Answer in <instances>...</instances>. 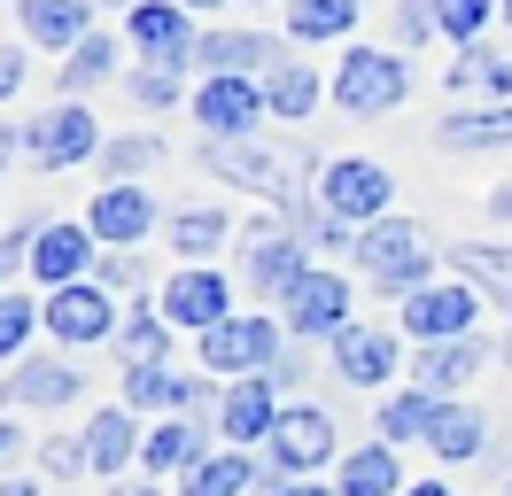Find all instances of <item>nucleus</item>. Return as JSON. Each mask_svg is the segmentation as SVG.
Segmentation results:
<instances>
[{"label": "nucleus", "instance_id": "1", "mask_svg": "<svg viewBox=\"0 0 512 496\" xmlns=\"http://www.w3.org/2000/svg\"><path fill=\"white\" fill-rule=\"evenodd\" d=\"M357 272L373 279V287H388V295L427 287V272H435V241H427V225H412V217H381V225H365V233H357Z\"/></svg>", "mask_w": 512, "mask_h": 496}, {"label": "nucleus", "instance_id": "2", "mask_svg": "<svg viewBox=\"0 0 512 496\" xmlns=\"http://www.w3.org/2000/svg\"><path fill=\"white\" fill-rule=\"evenodd\" d=\"M404 93H412V62L404 55H388V47H350L342 70H334V86H326V101L350 109V117H388Z\"/></svg>", "mask_w": 512, "mask_h": 496}, {"label": "nucleus", "instance_id": "3", "mask_svg": "<svg viewBox=\"0 0 512 496\" xmlns=\"http://www.w3.org/2000/svg\"><path fill=\"white\" fill-rule=\"evenodd\" d=\"M280 365V326L264 310H233L225 326L202 334V372H225V380H249V372Z\"/></svg>", "mask_w": 512, "mask_h": 496}, {"label": "nucleus", "instance_id": "4", "mask_svg": "<svg viewBox=\"0 0 512 496\" xmlns=\"http://www.w3.org/2000/svg\"><path fill=\"white\" fill-rule=\"evenodd\" d=\"M388 194H396V179H388L373 155H342V163L319 171V210H334L342 225H381Z\"/></svg>", "mask_w": 512, "mask_h": 496}, {"label": "nucleus", "instance_id": "5", "mask_svg": "<svg viewBox=\"0 0 512 496\" xmlns=\"http://www.w3.org/2000/svg\"><path fill=\"white\" fill-rule=\"evenodd\" d=\"M47 334L70 341V349H94V341H117V287H101V279H78V287H55L47 295Z\"/></svg>", "mask_w": 512, "mask_h": 496}, {"label": "nucleus", "instance_id": "6", "mask_svg": "<svg viewBox=\"0 0 512 496\" xmlns=\"http://www.w3.org/2000/svg\"><path fill=\"white\" fill-rule=\"evenodd\" d=\"M280 326L303 334V341H334L350 326V279L342 272H303L288 295H280Z\"/></svg>", "mask_w": 512, "mask_h": 496}, {"label": "nucleus", "instance_id": "7", "mask_svg": "<svg viewBox=\"0 0 512 496\" xmlns=\"http://www.w3.org/2000/svg\"><path fill=\"white\" fill-rule=\"evenodd\" d=\"M156 310L171 326H187V334H210V326L233 318V287H225V272H210V264H179V272L163 279Z\"/></svg>", "mask_w": 512, "mask_h": 496}, {"label": "nucleus", "instance_id": "8", "mask_svg": "<svg viewBox=\"0 0 512 496\" xmlns=\"http://www.w3.org/2000/svg\"><path fill=\"white\" fill-rule=\"evenodd\" d=\"M8 148H32L39 171H70V163L101 155V124H94V109L63 101L55 117H32V140H24V132H8Z\"/></svg>", "mask_w": 512, "mask_h": 496}, {"label": "nucleus", "instance_id": "9", "mask_svg": "<svg viewBox=\"0 0 512 496\" xmlns=\"http://www.w3.org/2000/svg\"><path fill=\"white\" fill-rule=\"evenodd\" d=\"M264 450H272V481H303L311 465L334 458V419H326L319 403H288Z\"/></svg>", "mask_w": 512, "mask_h": 496}, {"label": "nucleus", "instance_id": "10", "mask_svg": "<svg viewBox=\"0 0 512 496\" xmlns=\"http://www.w3.org/2000/svg\"><path fill=\"white\" fill-rule=\"evenodd\" d=\"M86 233H94L101 248H140L148 233H156V194H148L140 179H109V186H94Z\"/></svg>", "mask_w": 512, "mask_h": 496}, {"label": "nucleus", "instance_id": "11", "mask_svg": "<svg viewBox=\"0 0 512 496\" xmlns=\"http://www.w3.org/2000/svg\"><path fill=\"white\" fill-rule=\"evenodd\" d=\"M474 318H481L474 279H450V287H412V295H404V334H412V341H458V334H474Z\"/></svg>", "mask_w": 512, "mask_h": 496}, {"label": "nucleus", "instance_id": "12", "mask_svg": "<svg viewBox=\"0 0 512 496\" xmlns=\"http://www.w3.org/2000/svg\"><path fill=\"white\" fill-rule=\"evenodd\" d=\"M272 427H280V388H272V372H249V380H233L218 396V434L233 450L272 442Z\"/></svg>", "mask_w": 512, "mask_h": 496}, {"label": "nucleus", "instance_id": "13", "mask_svg": "<svg viewBox=\"0 0 512 496\" xmlns=\"http://www.w3.org/2000/svg\"><path fill=\"white\" fill-rule=\"evenodd\" d=\"M264 109H272L264 78H202V93H194V117L210 124V140H249Z\"/></svg>", "mask_w": 512, "mask_h": 496}, {"label": "nucleus", "instance_id": "14", "mask_svg": "<svg viewBox=\"0 0 512 496\" xmlns=\"http://www.w3.org/2000/svg\"><path fill=\"white\" fill-rule=\"evenodd\" d=\"M125 31H132V47L148 62H194V24H187V0H132L125 8Z\"/></svg>", "mask_w": 512, "mask_h": 496}, {"label": "nucleus", "instance_id": "15", "mask_svg": "<svg viewBox=\"0 0 512 496\" xmlns=\"http://www.w3.org/2000/svg\"><path fill=\"white\" fill-rule=\"evenodd\" d=\"M194 62L210 70V78H256V70H280V39H264V31H202L194 39Z\"/></svg>", "mask_w": 512, "mask_h": 496}, {"label": "nucleus", "instance_id": "16", "mask_svg": "<svg viewBox=\"0 0 512 496\" xmlns=\"http://www.w3.org/2000/svg\"><path fill=\"white\" fill-rule=\"evenodd\" d=\"M489 365V349H481L474 334H458V341H419V357H412V380L427 388V396H458L474 372Z\"/></svg>", "mask_w": 512, "mask_h": 496}, {"label": "nucleus", "instance_id": "17", "mask_svg": "<svg viewBox=\"0 0 512 496\" xmlns=\"http://www.w3.org/2000/svg\"><path fill=\"white\" fill-rule=\"evenodd\" d=\"M86 272H94V233H86V225H39L32 279H47V287H78Z\"/></svg>", "mask_w": 512, "mask_h": 496}, {"label": "nucleus", "instance_id": "18", "mask_svg": "<svg viewBox=\"0 0 512 496\" xmlns=\"http://www.w3.org/2000/svg\"><path fill=\"white\" fill-rule=\"evenodd\" d=\"M303 233H280V225H264V233H256L249 241V264H241V272H249V287L256 295H288L295 279L311 272V264H303Z\"/></svg>", "mask_w": 512, "mask_h": 496}, {"label": "nucleus", "instance_id": "19", "mask_svg": "<svg viewBox=\"0 0 512 496\" xmlns=\"http://www.w3.org/2000/svg\"><path fill=\"white\" fill-rule=\"evenodd\" d=\"M334 372H342L350 388H381L388 372H396V334H381V326H342V334H334Z\"/></svg>", "mask_w": 512, "mask_h": 496}, {"label": "nucleus", "instance_id": "20", "mask_svg": "<svg viewBox=\"0 0 512 496\" xmlns=\"http://www.w3.org/2000/svg\"><path fill=\"white\" fill-rule=\"evenodd\" d=\"M202 458H210V427L187 419V411H179V419H156L148 442H140V465H148V473H194Z\"/></svg>", "mask_w": 512, "mask_h": 496}, {"label": "nucleus", "instance_id": "21", "mask_svg": "<svg viewBox=\"0 0 512 496\" xmlns=\"http://www.w3.org/2000/svg\"><path fill=\"white\" fill-rule=\"evenodd\" d=\"M78 365H63V357H16V372H8V396L32 403V411H63V403H78Z\"/></svg>", "mask_w": 512, "mask_h": 496}, {"label": "nucleus", "instance_id": "22", "mask_svg": "<svg viewBox=\"0 0 512 496\" xmlns=\"http://www.w3.org/2000/svg\"><path fill=\"white\" fill-rule=\"evenodd\" d=\"M16 24L32 31V47H78L94 31V0H16Z\"/></svg>", "mask_w": 512, "mask_h": 496}, {"label": "nucleus", "instance_id": "23", "mask_svg": "<svg viewBox=\"0 0 512 496\" xmlns=\"http://www.w3.org/2000/svg\"><path fill=\"white\" fill-rule=\"evenodd\" d=\"M202 163H210L218 179L249 186V194H288V171H280V155L249 148V140H210V148H202Z\"/></svg>", "mask_w": 512, "mask_h": 496}, {"label": "nucleus", "instance_id": "24", "mask_svg": "<svg viewBox=\"0 0 512 496\" xmlns=\"http://www.w3.org/2000/svg\"><path fill=\"white\" fill-rule=\"evenodd\" d=\"M435 148H512V101H489V109H450L443 124H435Z\"/></svg>", "mask_w": 512, "mask_h": 496}, {"label": "nucleus", "instance_id": "25", "mask_svg": "<svg viewBox=\"0 0 512 496\" xmlns=\"http://www.w3.org/2000/svg\"><path fill=\"white\" fill-rule=\"evenodd\" d=\"M140 442H148V434L132 427V411H94V427H86V465H94V473H125V465L140 458Z\"/></svg>", "mask_w": 512, "mask_h": 496}, {"label": "nucleus", "instance_id": "26", "mask_svg": "<svg viewBox=\"0 0 512 496\" xmlns=\"http://www.w3.org/2000/svg\"><path fill=\"white\" fill-rule=\"evenodd\" d=\"M342 496H404V473H396V442H365L342 458Z\"/></svg>", "mask_w": 512, "mask_h": 496}, {"label": "nucleus", "instance_id": "27", "mask_svg": "<svg viewBox=\"0 0 512 496\" xmlns=\"http://www.w3.org/2000/svg\"><path fill=\"white\" fill-rule=\"evenodd\" d=\"M319 70L311 62H280V70H264V101H272V117L280 124H303L311 109H319Z\"/></svg>", "mask_w": 512, "mask_h": 496}, {"label": "nucleus", "instance_id": "28", "mask_svg": "<svg viewBox=\"0 0 512 496\" xmlns=\"http://www.w3.org/2000/svg\"><path fill=\"white\" fill-rule=\"evenodd\" d=\"M225 241H233V217L225 210H179L171 217V256H187V264H210Z\"/></svg>", "mask_w": 512, "mask_h": 496}, {"label": "nucleus", "instance_id": "29", "mask_svg": "<svg viewBox=\"0 0 512 496\" xmlns=\"http://www.w3.org/2000/svg\"><path fill=\"white\" fill-rule=\"evenodd\" d=\"M481 411H466V403H443V411H435V427H427V450H435V458L443 465H466V458H481Z\"/></svg>", "mask_w": 512, "mask_h": 496}, {"label": "nucleus", "instance_id": "30", "mask_svg": "<svg viewBox=\"0 0 512 496\" xmlns=\"http://www.w3.org/2000/svg\"><path fill=\"white\" fill-rule=\"evenodd\" d=\"M466 86L489 93V101H505V93H512V62L497 55V47H481V39H474V47H458V62H450V93H466Z\"/></svg>", "mask_w": 512, "mask_h": 496}, {"label": "nucleus", "instance_id": "31", "mask_svg": "<svg viewBox=\"0 0 512 496\" xmlns=\"http://www.w3.org/2000/svg\"><path fill=\"white\" fill-rule=\"evenodd\" d=\"M117 357H125V372L163 365V357H171V318H156V310H132L125 326H117Z\"/></svg>", "mask_w": 512, "mask_h": 496}, {"label": "nucleus", "instance_id": "32", "mask_svg": "<svg viewBox=\"0 0 512 496\" xmlns=\"http://www.w3.org/2000/svg\"><path fill=\"white\" fill-rule=\"evenodd\" d=\"M458 256V279H474L481 295H497V303L512 310V248H489V241H466V248H450Z\"/></svg>", "mask_w": 512, "mask_h": 496}, {"label": "nucleus", "instance_id": "33", "mask_svg": "<svg viewBox=\"0 0 512 496\" xmlns=\"http://www.w3.org/2000/svg\"><path fill=\"white\" fill-rule=\"evenodd\" d=\"M256 489V465L241 458V450H218V458H202L187 473V489L179 496H249Z\"/></svg>", "mask_w": 512, "mask_h": 496}, {"label": "nucleus", "instance_id": "34", "mask_svg": "<svg viewBox=\"0 0 512 496\" xmlns=\"http://www.w3.org/2000/svg\"><path fill=\"white\" fill-rule=\"evenodd\" d=\"M435 411H443V396H427V388H404V396L381 403V442H412V434L435 427Z\"/></svg>", "mask_w": 512, "mask_h": 496}, {"label": "nucleus", "instance_id": "35", "mask_svg": "<svg viewBox=\"0 0 512 496\" xmlns=\"http://www.w3.org/2000/svg\"><path fill=\"white\" fill-rule=\"evenodd\" d=\"M109 62H117V39H109V31H86V39L70 47V62H63V93L78 101L86 86H101V78H109Z\"/></svg>", "mask_w": 512, "mask_h": 496}, {"label": "nucleus", "instance_id": "36", "mask_svg": "<svg viewBox=\"0 0 512 496\" xmlns=\"http://www.w3.org/2000/svg\"><path fill=\"white\" fill-rule=\"evenodd\" d=\"M350 24H357V0H288L295 39H342Z\"/></svg>", "mask_w": 512, "mask_h": 496}, {"label": "nucleus", "instance_id": "37", "mask_svg": "<svg viewBox=\"0 0 512 496\" xmlns=\"http://www.w3.org/2000/svg\"><path fill=\"white\" fill-rule=\"evenodd\" d=\"M435 24H443L458 47H474L481 24H489V0H435Z\"/></svg>", "mask_w": 512, "mask_h": 496}, {"label": "nucleus", "instance_id": "38", "mask_svg": "<svg viewBox=\"0 0 512 496\" xmlns=\"http://www.w3.org/2000/svg\"><path fill=\"white\" fill-rule=\"evenodd\" d=\"M132 101H140V109H171V101H179V70H171V62L132 70Z\"/></svg>", "mask_w": 512, "mask_h": 496}, {"label": "nucleus", "instance_id": "39", "mask_svg": "<svg viewBox=\"0 0 512 496\" xmlns=\"http://www.w3.org/2000/svg\"><path fill=\"white\" fill-rule=\"evenodd\" d=\"M156 155H163V148L140 132V140H109V148H101V163H109V179H132V171H148Z\"/></svg>", "mask_w": 512, "mask_h": 496}, {"label": "nucleus", "instance_id": "40", "mask_svg": "<svg viewBox=\"0 0 512 496\" xmlns=\"http://www.w3.org/2000/svg\"><path fill=\"white\" fill-rule=\"evenodd\" d=\"M24 341H32V303L24 295H0V349H8V365L24 357Z\"/></svg>", "mask_w": 512, "mask_h": 496}, {"label": "nucleus", "instance_id": "41", "mask_svg": "<svg viewBox=\"0 0 512 496\" xmlns=\"http://www.w3.org/2000/svg\"><path fill=\"white\" fill-rule=\"evenodd\" d=\"M435 0H396V39H404V47H419V39H435Z\"/></svg>", "mask_w": 512, "mask_h": 496}, {"label": "nucleus", "instance_id": "42", "mask_svg": "<svg viewBox=\"0 0 512 496\" xmlns=\"http://www.w3.org/2000/svg\"><path fill=\"white\" fill-rule=\"evenodd\" d=\"M47 473H94L86 465V434L78 442H47Z\"/></svg>", "mask_w": 512, "mask_h": 496}, {"label": "nucleus", "instance_id": "43", "mask_svg": "<svg viewBox=\"0 0 512 496\" xmlns=\"http://www.w3.org/2000/svg\"><path fill=\"white\" fill-rule=\"evenodd\" d=\"M101 287H140V256H132V248H109V264H101Z\"/></svg>", "mask_w": 512, "mask_h": 496}, {"label": "nucleus", "instance_id": "44", "mask_svg": "<svg viewBox=\"0 0 512 496\" xmlns=\"http://www.w3.org/2000/svg\"><path fill=\"white\" fill-rule=\"evenodd\" d=\"M0 93H24V47H0Z\"/></svg>", "mask_w": 512, "mask_h": 496}, {"label": "nucleus", "instance_id": "45", "mask_svg": "<svg viewBox=\"0 0 512 496\" xmlns=\"http://www.w3.org/2000/svg\"><path fill=\"white\" fill-rule=\"evenodd\" d=\"M264 496H342V489H319V481H272V473H264Z\"/></svg>", "mask_w": 512, "mask_h": 496}, {"label": "nucleus", "instance_id": "46", "mask_svg": "<svg viewBox=\"0 0 512 496\" xmlns=\"http://www.w3.org/2000/svg\"><path fill=\"white\" fill-rule=\"evenodd\" d=\"M489 210H497V217H512V179L497 186V194H489Z\"/></svg>", "mask_w": 512, "mask_h": 496}, {"label": "nucleus", "instance_id": "47", "mask_svg": "<svg viewBox=\"0 0 512 496\" xmlns=\"http://www.w3.org/2000/svg\"><path fill=\"white\" fill-rule=\"evenodd\" d=\"M404 496H450V489H443V481H412Z\"/></svg>", "mask_w": 512, "mask_h": 496}, {"label": "nucleus", "instance_id": "48", "mask_svg": "<svg viewBox=\"0 0 512 496\" xmlns=\"http://www.w3.org/2000/svg\"><path fill=\"white\" fill-rule=\"evenodd\" d=\"M8 496H32V481H16V473H8Z\"/></svg>", "mask_w": 512, "mask_h": 496}, {"label": "nucleus", "instance_id": "49", "mask_svg": "<svg viewBox=\"0 0 512 496\" xmlns=\"http://www.w3.org/2000/svg\"><path fill=\"white\" fill-rule=\"evenodd\" d=\"M125 496H163V489H156V481H148V489H125Z\"/></svg>", "mask_w": 512, "mask_h": 496}, {"label": "nucleus", "instance_id": "50", "mask_svg": "<svg viewBox=\"0 0 512 496\" xmlns=\"http://www.w3.org/2000/svg\"><path fill=\"white\" fill-rule=\"evenodd\" d=\"M187 8H225V0H187Z\"/></svg>", "mask_w": 512, "mask_h": 496}, {"label": "nucleus", "instance_id": "51", "mask_svg": "<svg viewBox=\"0 0 512 496\" xmlns=\"http://www.w3.org/2000/svg\"><path fill=\"white\" fill-rule=\"evenodd\" d=\"M497 8H505V24H512V0H497Z\"/></svg>", "mask_w": 512, "mask_h": 496}, {"label": "nucleus", "instance_id": "52", "mask_svg": "<svg viewBox=\"0 0 512 496\" xmlns=\"http://www.w3.org/2000/svg\"><path fill=\"white\" fill-rule=\"evenodd\" d=\"M497 496H512V481H505V489H497Z\"/></svg>", "mask_w": 512, "mask_h": 496}, {"label": "nucleus", "instance_id": "53", "mask_svg": "<svg viewBox=\"0 0 512 496\" xmlns=\"http://www.w3.org/2000/svg\"><path fill=\"white\" fill-rule=\"evenodd\" d=\"M125 8H132V0H125Z\"/></svg>", "mask_w": 512, "mask_h": 496}]
</instances>
